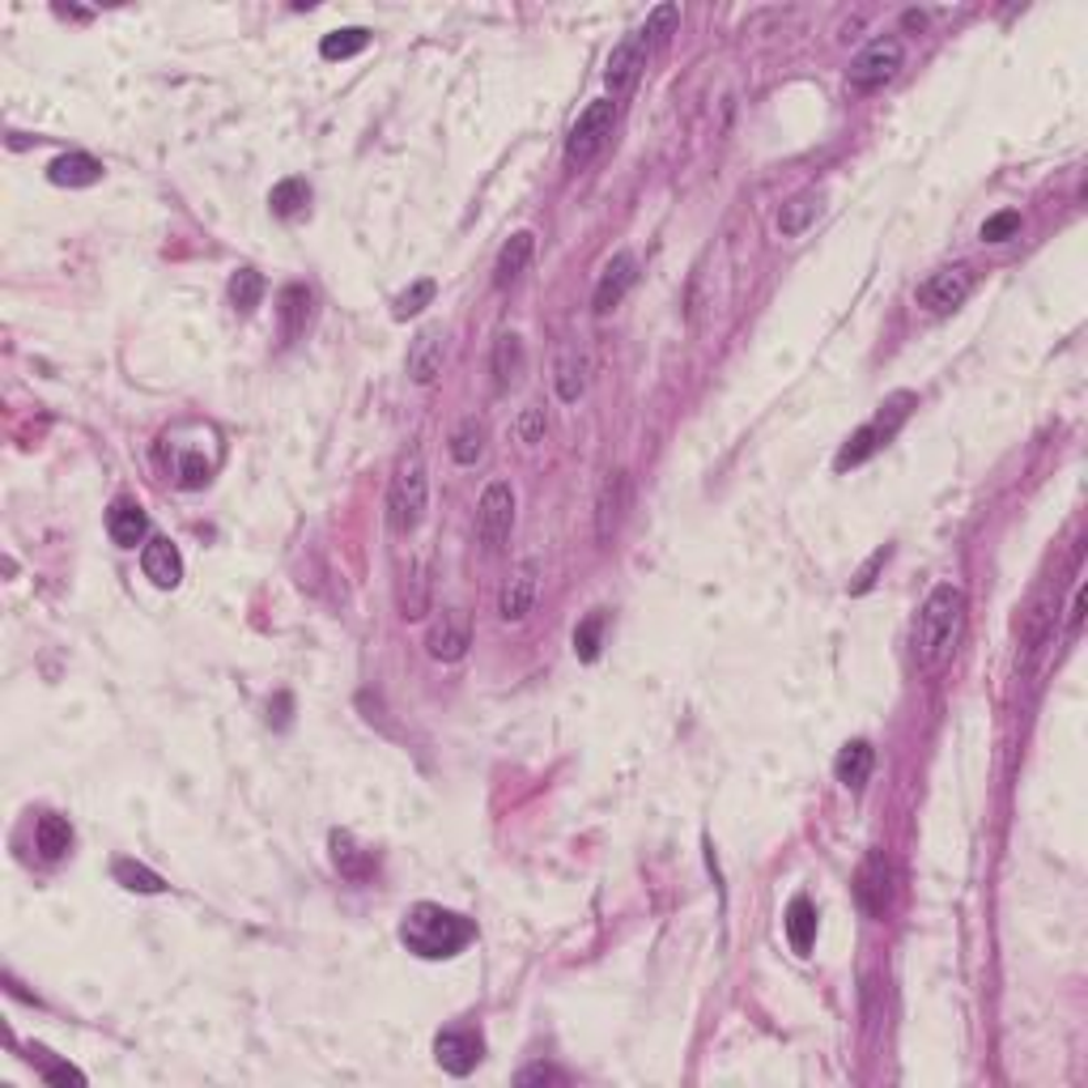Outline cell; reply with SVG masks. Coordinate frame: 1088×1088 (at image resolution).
<instances>
[{
    "mask_svg": "<svg viewBox=\"0 0 1088 1088\" xmlns=\"http://www.w3.org/2000/svg\"><path fill=\"white\" fill-rule=\"evenodd\" d=\"M472 940H477L472 919H463L456 910H442L435 901L412 906L400 923V944L408 952H417L421 961H447V956L468 949Z\"/></svg>",
    "mask_w": 1088,
    "mask_h": 1088,
    "instance_id": "cell-1",
    "label": "cell"
},
{
    "mask_svg": "<svg viewBox=\"0 0 1088 1088\" xmlns=\"http://www.w3.org/2000/svg\"><path fill=\"white\" fill-rule=\"evenodd\" d=\"M961 613H965V596L961 587L940 583L931 596H927L923 613H919V626H914V651L927 668L944 663L956 642V629H961Z\"/></svg>",
    "mask_w": 1088,
    "mask_h": 1088,
    "instance_id": "cell-2",
    "label": "cell"
},
{
    "mask_svg": "<svg viewBox=\"0 0 1088 1088\" xmlns=\"http://www.w3.org/2000/svg\"><path fill=\"white\" fill-rule=\"evenodd\" d=\"M426 502H430V477H426L421 451L412 447L408 456H400L391 490H387V523H391V532H400V536L417 532V523L426 519Z\"/></svg>",
    "mask_w": 1088,
    "mask_h": 1088,
    "instance_id": "cell-3",
    "label": "cell"
},
{
    "mask_svg": "<svg viewBox=\"0 0 1088 1088\" xmlns=\"http://www.w3.org/2000/svg\"><path fill=\"white\" fill-rule=\"evenodd\" d=\"M910 405H914V396H910V391H898L889 405H880V412L871 417L864 430H855V435L846 438V447L838 451L834 468L846 472V468H859L864 460H871V456H876V451H880V447H885V442L901 430V421L910 417Z\"/></svg>",
    "mask_w": 1088,
    "mask_h": 1088,
    "instance_id": "cell-4",
    "label": "cell"
},
{
    "mask_svg": "<svg viewBox=\"0 0 1088 1088\" xmlns=\"http://www.w3.org/2000/svg\"><path fill=\"white\" fill-rule=\"evenodd\" d=\"M613 124H617V103H613V98H599V103H592V107L574 119L571 136H566V163L571 166L592 163L599 149L608 145Z\"/></svg>",
    "mask_w": 1088,
    "mask_h": 1088,
    "instance_id": "cell-5",
    "label": "cell"
},
{
    "mask_svg": "<svg viewBox=\"0 0 1088 1088\" xmlns=\"http://www.w3.org/2000/svg\"><path fill=\"white\" fill-rule=\"evenodd\" d=\"M901 60H906V48H901V39H871L864 52L850 60V69H846V77L855 90H880L885 82H893L901 73Z\"/></svg>",
    "mask_w": 1088,
    "mask_h": 1088,
    "instance_id": "cell-6",
    "label": "cell"
},
{
    "mask_svg": "<svg viewBox=\"0 0 1088 1088\" xmlns=\"http://www.w3.org/2000/svg\"><path fill=\"white\" fill-rule=\"evenodd\" d=\"M511 527H515V490L506 481H490L477 502V536L490 553H498L511 541Z\"/></svg>",
    "mask_w": 1088,
    "mask_h": 1088,
    "instance_id": "cell-7",
    "label": "cell"
},
{
    "mask_svg": "<svg viewBox=\"0 0 1088 1088\" xmlns=\"http://www.w3.org/2000/svg\"><path fill=\"white\" fill-rule=\"evenodd\" d=\"M970 290H974V272L965 264H952V269L931 272L919 285V306L927 315H949V311H956L961 302L970 299Z\"/></svg>",
    "mask_w": 1088,
    "mask_h": 1088,
    "instance_id": "cell-8",
    "label": "cell"
},
{
    "mask_svg": "<svg viewBox=\"0 0 1088 1088\" xmlns=\"http://www.w3.org/2000/svg\"><path fill=\"white\" fill-rule=\"evenodd\" d=\"M642 69H647V39H642V30H638V34H626V39L613 48V55H608L604 82L613 90V98L629 94V90L638 85V77H642Z\"/></svg>",
    "mask_w": 1088,
    "mask_h": 1088,
    "instance_id": "cell-9",
    "label": "cell"
},
{
    "mask_svg": "<svg viewBox=\"0 0 1088 1088\" xmlns=\"http://www.w3.org/2000/svg\"><path fill=\"white\" fill-rule=\"evenodd\" d=\"M855 898L864 906V914L885 919L889 898H893V876H889V864H885L880 850H871L868 859H864V868L855 871Z\"/></svg>",
    "mask_w": 1088,
    "mask_h": 1088,
    "instance_id": "cell-10",
    "label": "cell"
},
{
    "mask_svg": "<svg viewBox=\"0 0 1088 1088\" xmlns=\"http://www.w3.org/2000/svg\"><path fill=\"white\" fill-rule=\"evenodd\" d=\"M629 511V472L626 468H617V472H608L604 477V485H599V498H596V541L608 544L617 536V527H621V519Z\"/></svg>",
    "mask_w": 1088,
    "mask_h": 1088,
    "instance_id": "cell-11",
    "label": "cell"
},
{
    "mask_svg": "<svg viewBox=\"0 0 1088 1088\" xmlns=\"http://www.w3.org/2000/svg\"><path fill=\"white\" fill-rule=\"evenodd\" d=\"M481 1037L472 1034V1029H442L435 1037V1059L442 1071H451V1076H468L477 1063H481Z\"/></svg>",
    "mask_w": 1088,
    "mask_h": 1088,
    "instance_id": "cell-12",
    "label": "cell"
},
{
    "mask_svg": "<svg viewBox=\"0 0 1088 1088\" xmlns=\"http://www.w3.org/2000/svg\"><path fill=\"white\" fill-rule=\"evenodd\" d=\"M638 281V260L629 255V251H617L604 272H599V285H596V315H608L613 306H621V299L629 294V285Z\"/></svg>",
    "mask_w": 1088,
    "mask_h": 1088,
    "instance_id": "cell-13",
    "label": "cell"
},
{
    "mask_svg": "<svg viewBox=\"0 0 1088 1088\" xmlns=\"http://www.w3.org/2000/svg\"><path fill=\"white\" fill-rule=\"evenodd\" d=\"M140 571H145V578H149L154 587L170 592V587L184 583V557H179V548L170 541L154 536V541L140 548Z\"/></svg>",
    "mask_w": 1088,
    "mask_h": 1088,
    "instance_id": "cell-14",
    "label": "cell"
},
{
    "mask_svg": "<svg viewBox=\"0 0 1088 1088\" xmlns=\"http://www.w3.org/2000/svg\"><path fill=\"white\" fill-rule=\"evenodd\" d=\"M532 604H536V562H523L506 578L502 599H498V613H502V621H523L532 613Z\"/></svg>",
    "mask_w": 1088,
    "mask_h": 1088,
    "instance_id": "cell-15",
    "label": "cell"
},
{
    "mask_svg": "<svg viewBox=\"0 0 1088 1088\" xmlns=\"http://www.w3.org/2000/svg\"><path fill=\"white\" fill-rule=\"evenodd\" d=\"M438 375H442V332L438 327H421L412 336V349H408V379L426 387Z\"/></svg>",
    "mask_w": 1088,
    "mask_h": 1088,
    "instance_id": "cell-16",
    "label": "cell"
},
{
    "mask_svg": "<svg viewBox=\"0 0 1088 1088\" xmlns=\"http://www.w3.org/2000/svg\"><path fill=\"white\" fill-rule=\"evenodd\" d=\"M426 647H430V655H435L438 663L463 659V651H468V617H463L460 608H447L442 613V621L430 629V642Z\"/></svg>",
    "mask_w": 1088,
    "mask_h": 1088,
    "instance_id": "cell-17",
    "label": "cell"
},
{
    "mask_svg": "<svg viewBox=\"0 0 1088 1088\" xmlns=\"http://www.w3.org/2000/svg\"><path fill=\"white\" fill-rule=\"evenodd\" d=\"M107 532L119 548H136L145 541V532H149V515L136 506L133 498H115L107 511Z\"/></svg>",
    "mask_w": 1088,
    "mask_h": 1088,
    "instance_id": "cell-18",
    "label": "cell"
},
{
    "mask_svg": "<svg viewBox=\"0 0 1088 1088\" xmlns=\"http://www.w3.org/2000/svg\"><path fill=\"white\" fill-rule=\"evenodd\" d=\"M532 251H536V234L532 230H519L511 234V243L498 251V264H493V285L498 290H506V285H515L523 269H527V260H532Z\"/></svg>",
    "mask_w": 1088,
    "mask_h": 1088,
    "instance_id": "cell-19",
    "label": "cell"
},
{
    "mask_svg": "<svg viewBox=\"0 0 1088 1088\" xmlns=\"http://www.w3.org/2000/svg\"><path fill=\"white\" fill-rule=\"evenodd\" d=\"M48 179L55 188H90V184L103 179V163L90 158V154H64V158H55L48 166Z\"/></svg>",
    "mask_w": 1088,
    "mask_h": 1088,
    "instance_id": "cell-20",
    "label": "cell"
},
{
    "mask_svg": "<svg viewBox=\"0 0 1088 1088\" xmlns=\"http://www.w3.org/2000/svg\"><path fill=\"white\" fill-rule=\"evenodd\" d=\"M871 765H876V749H871L868 740H846L843 753H838V762H834V774H838L843 787L859 791L868 783Z\"/></svg>",
    "mask_w": 1088,
    "mask_h": 1088,
    "instance_id": "cell-21",
    "label": "cell"
},
{
    "mask_svg": "<svg viewBox=\"0 0 1088 1088\" xmlns=\"http://www.w3.org/2000/svg\"><path fill=\"white\" fill-rule=\"evenodd\" d=\"M276 315H281V336L299 341L306 324H311V290L306 285H285L276 299Z\"/></svg>",
    "mask_w": 1088,
    "mask_h": 1088,
    "instance_id": "cell-22",
    "label": "cell"
},
{
    "mask_svg": "<svg viewBox=\"0 0 1088 1088\" xmlns=\"http://www.w3.org/2000/svg\"><path fill=\"white\" fill-rule=\"evenodd\" d=\"M34 846H39V855H43L48 864L64 859V855L73 850V825H69L64 816L43 813L39 816V825H34Z\"/></svg>",
    "mask_w": 1088,
    "mask_h": 1088,
    "instance_id": "cell-23",
    "label": "cell"
},
{
    "mask_svg": "<svg viewBox=\"0 0 1088 1088\" xmlns=\"http://www.w3.org/2000/svg\"><path fill=\"white\" fill-rule=\"evenodd\" d=\"M783 927H787L791 949L799 956H808L816 944V906L808 898H791L787 914H783Z\"/></svg>",
    "mask_w": 1088,
    "mask_h": 1088,
    "instance_id": "cell-24",
    "label": "cell"
},
{
    "mask_svg": "<svg viewBox=\"0 0 1088 1088\" xmlns=\"http://www.w3.org/2000/svg\"><path fill=\"white\" fill-rule=\"evenodd\" d=\"M332 864L336 871L345 876V880H366L370 871H375V859L354 843V834H345V829H336L332 834Z\"/></svg>",
    "mask_w": 1088,
    "mask_h": 1088,
    "instance_id": "cell-25",
    "label": "cell"
},
{
    "mask_svg": "<svg viewBox=\"0 0 1088 1088\" xmlns=\"http://www.w3.org/2000/svg\"><path fill=\"white\" fill-rule=\"evenodd\" d=\"M175 481L184 485V490H200V485H209V477H213V460L200 451V447H175Z\"/></svg>",
    "mask_w": 1088,
    "mask_h": 1088,
    "instance_id": "cell-26",
    "label": "cell"
},
{
    "mask_svg": "<svg viewBox=\"0 0 1088 1088\" xmlns=\"http://www.w3.org/2000/svg\"><path fill=\"white\" fill-rule=\"evenodd\" d=\"M485 456V421L481 417H463L451 435V460L472 468V463Z\"/></svg>",
    "mask_w": 1088,
    "mask_h": 1088,
    "instance_id": "cell-27",
    "label": "cell"
},
{
    "mask_svg": "<svg viewBox=\"0 0 1088 1088\" xmlns=\"http://www.w3.org/2000/svg\"><path fill=\"white\" fill-rule=\"evenodd\" d=\"M587 391V354L583 349H566L557 357V396L574 405L578 396Z\"/></svg>",
    "mask_w": 1088,
    "mask_h": 1088,
    "instance_id": "cell-28",
    "label": "cell"
},
{
    "mask_svg": "<svg viewBox=\"0 0 1088 1088\" xmlns=\"http://www.w3.org/2000/svg\"><path fill=\"white\" fill-rule=\"evenodd\" d=\"M816 213H820V196H816V191H799L791 205H783V213H778L783 239H799V234L816 221Z\"/></svg>",
    "mask_w": 1088,
    "mask_h": 1088,
    "instance_id": "cell-29",
    "label": "cell"
},
{
    "mask_svg": "<svg viewBox=\"0 0 1088 1088\" xmlns=\"http://www.w3.org/2000/svg\"><path fill=\"white\" fill-rule=\"evenodd\" d=\"M493 375H498V387L515 383L523 375V341L515 332H502L498 345H493Z\"/></svg>",
    "mask_w": 1088,
    "mask_h": 1088,
    "instance_id": "cell-30",
    "label": "cell"
},
{
    "mask_svg": "<svg viewBox=\"0 0 1088 1088\" xmlns=\"http://www.w3.org/2000/svg\"><path fill=\"white\" fill-rule=\"evenodd\" d=\"M272 213L276 218H299L306 213V205H311V188H306V179H281L269 196Z\"/></svg>",
    "mask_w": 1088,
    "mask_h": 1088,
    "instance_id": "cell-31",
    "label": "cell"
},
{
    "mask_svg": "<svg viewBox=\"0 0 1088 1088\" xmlns=\"http://www.w3.org/2000/svg\"><path fill=\"white\" fill-rule=\"evenodd\" d=\"M366 43H370V30L366 27L332 30V34H324V43H320V55L324 60H349V55L366 52Z\"/></svg>",
    "mask_w": 1088,
    "mask_h": 1088,
    "instance_id": "cell-32",
    "label": "cell"
},
{
    "mask_svg": "<svg viewBox=\"0 0 1088 1088\" xmlns=\"http://www.w3.org/2000/svg\"><path fill=\"white\" fill-rule=\"evenodd\" d=\"M115 880L128 889V893H166V880L158 876V871H149L145 864H136V859H119L115 864Z\"/></svg>",
    "mask_w": 1088,
    "mask_h": 1088,
    "instance_id": "cell-33",
    "label": "cell"
},
{
    "mask_svg": "<svg viewBox=\"0 0 1088 1088\" xmlns=\"http://www.w3.org/2000/svg\"><path fill=\"white\" fill-rule=\"evenodd\" d=\"M260 299H264V276L255 269H239L230 276V302H234L239 315H251L260 306Z\"/></svg>",
    "mask_w": 1088,
    "mask_h": 1088,
    "instance_id": "cell-34",
    "label": "cell"
},
{
    "mask_svg": "<svg viewBox=\"0 0 1088 1088\" xmlns=\"http://www.w3.org/2000/svg\"><path fill=\"white\" fill-rule=\"evenodd\" d=\"M599 642H604V613H587L583 621H578V629H574V655L583 659V663H596V655H599Z\"/></svg>",
    "mask_w": 1088,
    "mask_h": 1088,
    "instance_id": "cell-35",
    "label": "cell"
},
{
    "mask_svg": "<svg viewBox=\"0 0 1088 1088\" xmlns=\"http://www.w3.org/2000/svg\"><path fill=\"white\" fill-rule=\"evenodd\" d=\"M430 302H435V281H412L405 294L396 299L391 315H396V320H412V315H421Z\"/></svg>",
    "mask_w": 1088,
    "mask_h": 1088,
    "instance_id": "cell-36",
    "label": "cell"
},
{
    "mask_svg": "<svg viewBox=\"0 0 1088 1088\" xmlns=\"http://www.w3.org/2000/svg\"><path fill=\"white\" fill-rule=\"evenodd\" d=\"M1016 230H1021V213H1016V209H1007V213H995V218L982 221L979 239L982 243H1007Z\"/></svg>",
    "mask_w": 1088,
    "mask_h": 1088,
    "instance_id": "cell-37",
    "label": "cell"
},
{
    "mask_svg": "<svg viewBox=\"0 0 1088 1088\" xmlns=\"http://www.w3.org/2000/svg\"><path fill=\"white\" fill-rule=\"evenodd\" d=\"M677 18H680L677 4H659L651 18H647V27H642V39H647V48H651V43H659V39H663L668 30L677 27Z\"/></svg>",
    "mask_w": 1088,
    "mask_h": 1088,
    "instance_id": "cell-38",
    "label": "cell"
},
{
    "mask_svg": "<svg viewBox=\"0 0 1088 1088\" xmlns=\"http://www.w3.org/2000/svg\"><path fill=\"white\" fill-rule=\"evenodd\" d=\"M30 1059H39L43 1063V1080H52V1085H85V1076L82 1071H73V1067H64V1063H48V1050H34Z\"/></svg>",
    "mask_w": 1088,
    "mask_h": 1088,
    "instance_id": "cell-39",
    "label": "cell"
},
{
    "mask_svg": "<svg viewBox=\"0 0 1088 1088\" xmlns=\"http://www.w3.org/2000/svg\"><path fill=\"white\" fill-rule=\"evenodd\" d=\"M562 1080H566V1076H562L557 1067H548V1063H536V1067H523V1071H519V1076H515V1085H523V1088H527V1085H562Z\"/></svg>",
    "mask_w": 1088,
    "mask_h": 1088,
    "instance_id": "cell-40",
    "label": "cell"
},
{
    "mask_svg": "<svg viewBox=\"0 0 1088 1088\" xmlns=\"http://www.w3.org/2000/svg\"><path fill=\"white\" fill-rule=\"evenodd\" d=\"M885 562H889V544H885V548H876V553H871V562H868V566H864V571H859V578H855V583H850V596H864V592H868L871 583H876V571H880V566H885Z\"/></svg>",
    "mask_w": 1088,
    "mask_h": 1088,
    "instance_id": "cell-41",
    "label": "cell"
},
{
    "mask_svg": "<svg viewBox=\"0 0 1088 1088\" xmlns=\"http://www.w3.org/2000/svg\"><path fill=\"white\" fill-rule=\"evenodd\" d=\"M519 438H523V442H541L544 438V408H527V412L519 417Z\"/></svg>",
    "mask_w": 1088,
    "mask_h": 1088,
    "instance_id": "cell-42",
    "label": "cell"
},
{
    "mask_svg": "<svg viewBox=\"0 0 1088 1088\" xmlns=\"http://www.w3.org/2000/svg\"><path fill=\"white\" fill-rule=\"evenodd\" d=\"M1080 621H1085V587H1080V592H1076V599H1071V621H1067V626H1071V634L1080 629Z\"/></svg>",
    "mask_w": 1088,
    "mask_h": 1088,
    "instance_id": "cell-43",
    "label": "cell"
}]
</instances>
